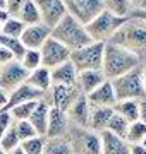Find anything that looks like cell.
Listing matches in <instances>:
<instances>
[{
  "label": "cell",
  "mask_w": 146,
  "mask_h": 154,
  "mask_svg": "<svg viewBox=\"0 0 146 154\" xmlns=\"http://www.w3.org/2000/svg\"><path fill=\"white\" fill-rule=\"evenodd\" d=\"M108 43L122 46L124 50L138 57L143 63L146 60V22L136 17H127Z\"/></svg>",
  "instance_id": "6da1fadb"
},
{
  "label": "cell",
  "mask_w": 146,
  "mask_h": 154,
  "mask_svg": "<svg viewBox=\"0 0 146 154\" xmlns=\"http://www.w3.org/2000/svg\"><path fill=\"white\" fill-rule=\"evenodd\" d=\"M141 62L131 51L124 50L122 46H117L113 43H105L103 48V62H101V72L107 81H113L117 77L134 70L139 67Z\"/></svg>",
  "instance_id": "7a4b0ae2"
},
{
  "label": "cell",
  "mask_w": 146,
  "mask_h": 154,
  "mask_svg": "<svg viewBox=\"0 0 146 154\" xmlns=\"http://www.w3.org/2000/svg\"><path fill=\"white\" fill-rule=\"evenodd\" d=\"M52 38H55L59 43H62L71 51L91 43L90 36L86 33V28L81 22L76 21L72 16H69V14L57 26L52 28Z\"/></svg>",
  "instance_id": "3957f363"
},
{
  "label": "cell",
  "mask_w": 146,
  "mask_h": 154,
  "mask_svg": "<svg viewBox=\"0 0 146 154\" xmlns=\"http://www.w3.org/2000/svg\"><path fill=\"white\" fill-rule=\"evenodd\" d=\"M110 82H112L117 101H141L146 98V88L139 67H136L134 70L127 72Z\"/></svg>",
  "instance_id": "277c9868"
},
{
  "label": "cell",
  "mask_w": 146,
  "mask_h": 154,
  "mask_svg": "<svg viewBox=\"0 0 146 154\" xmlns=\"http://www.w3.org/2000/svg\"><path fill=\"white\" fill-rule=\"evenodd\" d=\"M127 17H119L108 11H101L93 21H90L86 24L84 28L91 41L105 45L112 39V36L117 33V29L122 26V22Z\"/></svg>",
  "instance_id": "5b68a950"
},
{
  "label": "cell",
  "mask_w": 146,
  "mask_h": 154,
  "mask_svg": "<svg viewBox=\"0 0 146 154\" xmlns=\"http://www.w3.org/2000/svg\"><path fill=\"white\" fill-rule=\"evenodd\" d=\"M65 139L71 154H100V134L93 132L88 127L71 125Z\"/></svg>",
  "instance_id": "8992f818"
},
{
  "label": "cell",
  "mask_w": 146,
  "mask_h": 154,
  "mask_svg": "<svg viewBox=\"0 0 146 154\" xmlns=\"http://www.w3.org/2000/svg\"><path fill=\"white\" fill-rule=\"evenodd\" d=\"M103 43H91L81 46V48L71 51L69 62L74 65L78 72L84 70H101V62H103Z\"/></svg>",
  "instance_id": "52a82bcc"
},
{
  "label": "cell",
  "mask_w": 146,
  "mask_h": 154,
  "mask_svg": "<svg viewBox=\"0 0 146 154\" xmlns=\"http://www.w3.org/2000/svg\"><path fill=\"white\" fill-rule=\"evenodd\" d=\"M64 5L69 16H72L83 26L93 21L101 11H105L101 0H64Z\"/></svg>",
  "instance_id": "ba28073f"
},
{
  "label": "cell",
  "mask_w": 146,
  "mask_h": 154,
  "mask_svg": "<svg viewBox=\"0 0 146 154\" xmlns=\"http://www.w3.org/2000/svg\"><path fill=\"white\" fill-rule=\"evenodd\" d=\"M78 96H81V93L78 91L76 86H59V84H52V88L43 94V101L50 108H55V110H60V111H67L69 106L78 99Z\"/></svg>",
  "instance_id": "9c48e42d"
},
{
  "label": "cell",
  "mask_w": 146,
  "mask_h": 154,
  "mask_svg": "<svg viewBox=\"0 0 146 154\" xmlns=\"http://www.w3.org/2000/svg\"><path fill=\"white\" fill-rule=\"evenodd\" d=\"M40 55H41V67L45 69H53L57 65H62L69 62L71 58V50H67L62 43H59L55 38H48L40 48Z\"/></svg>",
  "instance_id": "30bf717a"
},
{
  "label": "cell",
  "mask_w": 146,
  "mask_h": 154,
  "mask_svg": "<svg viewBox=\"0 0 146 154\" xmlns=\"http://www.w3.org/2000/svg\"><path fill=\"white\" fill-rule=\"evenodd\" d=\"M29 72L21 65L19 60H11L9 63L0 67V89H4L7 94L26 82Z\"/></svg>",
  "instance_id": "8fae6325"
},
{
  "label": "cell",
  "mask_w": 146,
  "mask_h": 154,
  "mask_svg": "<svg viewBox=\"0 0 146 154\" xmlns=\"http://www.w3.org/2000/svg\"><path fill=\"white\" fill-rule=\"evenodd\" d=\"M38 7L41 22L46 24L48 28H53L67 16L64 0H33Z\"/></svg>",
  "instance_id": "7c38bea8"
},
{
  "label": "cell",
  "mask_w": 146,
  "mask_h": 154,
  "mask_svg": "<svg viewBox=\"0 0 146 154\" xmlns=\"http://www.w3.org/2000/svg\"><path fill=\"white\" fill-rule=\"evenodd\" d=\"M50 36H52V28H48L43 22H38V24H33V26H26L19 39H21V43L24 45L26 50H40Z\"/></svg>",
  "instance_id": "4fadbf2b"
},
{
  "label": "cell",
  "mask_w": 146,
  "mask_h": 154,
  "mask_svg": "<svg viewBox=\"0 0 146 154\" xmlns=\"http://www.w3.org/2000/svg\"><path fill=\"white\" fill-rule=\"evenodd\" d=\"M86 99H88V105L91 108H113L115 103H117V98H115V93H113L110 81H105L95 91H91L86 96Z\"/></svg>",
  "instance_id": "5bb4252c"
},
{
  "label": "cell",
  "mask_w": 146,
  "mask_h": 154,
  "mask_svg": "<svg viewBox=\"0 0 146 154\" xmlns=\"http://www.w3.org/2000/svg\"><path fill=\"white\" fill-rule=\"evenodd\" d=\"M90 113H91V106L88 105V99L83 94L78 96V99L65 111V115L69 118V123L71 125H76V127H88L90 125Z\"/></svg>",
  "instance_id": "9a60e30c"
},
{
  "label": "cell",
  "mask_w": 146,
  "mask_h": 154,
  "mask_svg": "<svg viewBox=\"0 0 146 154\" xmlns=\"http://www.w3.org/2000/svg\"><path fill=\"white\" fill-rule=\"evenodd\" d=\"M40 99H43V94L40 91H36L33 86H29L28 82H24L19 88H16L14 91L9 93L5 110H11L14 106L23 105V103H29V101H40Z\"/></svg>",
  "instance_id": "2e32d148"
},
{
  "label": "cell",
  "mask_w": 146,
  "mask_h": 154,
  "mask_svg": "<svg viewBox=\"0 0 146 154\" xmlns=\"http://www.w3.org/2000/svg\"><path fill=\"white\" fill-rule=\"evenodd\" d=\"M131 144L122 137L103 130L100 132V154H129Z\"/></svg>",
  "instance_id": "e0dca14e"
},
{
  "label": "cell",
  "mask_w": 146,
  "mask_h": 154,
  "mask_svg": "<svg viewBox=\"0 0 146 154\" xmlns=\"http://www.w3.org/2000/svg\"><path fill=\"white\" fill-rule=\"evenodd\" d=\"M69 127H71V123H69V118H67V115H65V111L50 108L45 137H65Z\"/></svg>",
  "instance_id": "ac0fdd59"
},
{
  "label": "cell",
  "mask_w": 146,
  "mask_h": 154,
  "mask_svg": "<svg viewBox=\"0 0 146 154\" xmlns=\"http://www.w3.org/2000/svg\"><path fill=\"white\" fill-rule=\"evenodd\" d=\"M107 79L103 75L101 70H84V72H78V82L76 88L83 96H88L91 91H95L98 86L105 82Z\"/></svg>",
  "instance_id": "d6986e66"
},
{
  "label": "cell",
  "mask_w": 146,
  "mask_h": 154,
  "mask_svg": "<svg viewBox=\"0 0 146 154\" xmlns=\"http://www.w3.org/2000/svg\"><path fill=\"white\" fill-rule=\"evenodd\" d=\"M50 77L52 84H59V86H76L78 82V70L74 69L71 62H65L62 65H57L50 69Z\"/></svg>",
  "instance_id": "ffe728a7"
},
{
  "label": "cell",
  "mask_w": 146,
  "mask_h": 154,
  "mask_svg": "<svg viewBox=\"0 0 146 154\" xmlns=\"http://www.w3.org/2000/svg\"><path fill=\"white\" fill-rule=\"evenodd\" d=\"M48 111L50 106L46 105L43 99H40L36 103V108L33 110L31 116L28 118V122L34 127V130L38 135H45L46 134V125H48Z\"/></svg>",
  "instance_id": "44dd1931"
},
{
  "label": "cell",
  "mask_w": 146,
  "mask_h": 154,
  "mask_svg": "<svg viewBox=\"0 0 146 154\" xmlns=\"http://www.w3.org/2000/svg\"><path fill=\"white\" fill-rule=\"evenodd\" d=\"M26 82L29 86H33L36 91H40L41 94H45L48 89L52 88V77H50V70L45 69V67H40L36 70L29 72Z\"/></svg>",
  "instance_id": "7402d4cb"
},
{
  "label": "cell",
  "mask_w": 146,
  "mask_h": 154,
  "mask_svg": "<svg viewBox=\"0 0 146 154\" xmlns=\"http://www.w3.org/2000/svg\"><path fill=\"white\" fill-rule=\"evenodd\" d=\"M113 115V108H91L90 113V128L93 132L100 134L107 128L108 120Z\"/></svg>",
  "instance_id": "603a6c76"
},
{
  "label": "cell",
  "mask_w": 146,
  "mask_h": 154,
  "mask_svg": "<svg viewBox=\"0 0 146 154\" xmlns=\"http://www.w3.org/2000/svg\"><path fill=\"white\" fill-rule=\"evenodd\" d=\"M16 17L23 22L24 26H33V24L41 22L38 7H36V4H34L33 0H26V2H24V5L21 7V11H19V14H17Z\"/></svg>",
  "instance_id": "cb8c5ba5"
},
{
  "label": "cell",
  "mask_w": 146,
  "mask_h": 154,
  "mask_svg": "<svg viewBox=\"0 0 146 154\" xmlns=\"http://www.w3.org/2000/svg\"><path fill=\"white\" fill-rule=\"evenodd\" d=\"M113 111L120 115L124 120L129 123L139 120V110H138V101H117L113 106Z\"/></svg>",
  "instance_id": "d4e9b609"
},
{
  "label": "cell",
  "mask_w": 146,
  "mask_h": 154,
  "mask_svg": "<svg viewBox=\"0 0 146 154\" xmlns=\"http://www.w3.org/2000/svg\"><path fill=\"white\" fill-rule=\"evenodd\" d=\"M43 154H71L65 137H46Z\"/></svg>",
  "instance_id": "484cf974"
},
{
  "label": "cell",
  "mask_w": 146,
  "mask_h": 154,
  "mask_svg": "<svg viewBox=\"0 0 146 154\" xmlns=\"http://www.w3.org/2000/svg\"><path fill=\"white\" fill-rule=\"evenodd\" d=\"M0 46H4L7 51H11L14 60H19L23 57V53L26 51L24 45L21 43L19 38H11V36H5V34H2V33H0Z\"/></svg>",
  "instance_id": "4316f807"
},
{
  "label": "cell",
  "mask_w": 146,
  "mask_h": 154,
  "mask_svg": "<svg viewBox=\"0 0 146 154\" xmlns=\"http://www.w3.org/2000/svg\"><path fill=\"white\" fill-rule=\"evenodd\" d=\"M103 9L112 12L119 17H129L131 14V4L129 0H101Z\"/></svg>",
  "instance_id": "83f0119b"
},
{
  "label": "cell",
  "mask_w": 146,
  "mask_h": 154,
  "mask_svg": "<svg viewBox=\"0 0 146 154\" xmlns=\"http://www.w3.org/2000/svg\"><path fill=\"white\" fill-rule=\"evenodd\" d=\"M127 128H129V122L127 120H124L120 115H117L115 111H113V115H112V118L108 120V123H107V132H110V134H113V135H117V137H122V139H125V134H127Z\"/></svg>",
  "instance_id": "f1b7e54d"
},
{
  "label": "cell",
  "mask_w": 146,
  "mask_h": 154,
  "mask_svg": "<svg viewBox=\"0 0 146 154\" xmlns=\"http://www.w3.org/2000/svg\"><path fill=\"white\" fill-rule=\"evenodd\" d=\"M146 137V123L144 122L136 120L132 123H129L127 134H125V140L129 144H141L143 139Z\"/></svg>",
  "instance_id": "f546056e"
},
{
  "label": "cell",
  "mask_w": 146,
  "mask_h": 154,
  "mask_svg": "<svg viewBox=\"0 0 146 154\" xmlns=\"http://www.w3.org/2000/svg\"><path fill=\"white\" fill-rule=\"evenodd\" d=\"M45 135H34L31 139H26L21 142V151L24 154H43V147H45Z\"/></svg>",
  "instance_id": "4dcf8cb0"
},
{
  "label": "cell",
  "mask_w": 146,
  "mask_h": 154,
  "mask_svg": "<svg viewBox=\"0 0 146 154\" xmlns=\"http://www.w3.org/2000/svg\"><path fill=\"white\" fill-rule=\"evenodd\" d=\"M21 65L26 69L28 72H33L36 69L41 67V55H40V50H26L23 53V57L19 58Z\"/></svg>",
  "instance_id": "1f68e13d"
},
{
  "label": "cell",
  "mask_w": 146,
  "mask_h": 154,
  "mask_svg": "<svg viewBox=\"0 0 146 154\" xmlns=\"http://www.w3.org/2000/svg\"><path fill=\"white\" fill-rule=\"evenodd\" d=\"M36 103H38V101L23 103V105H17V106H14V108H11V110H7V111L11 113V116H12V120L14 122L28 120L29 116H31V113H33V110L36 108Z\"/></svg>",
  "instance_id": "d6a6232c"
},
{
  "label": "cell",
  "mask_w": 146,
  "mask_h": 154,
  "mask_svg": "<svg viewBox=\"0 0 146 154\" xmlns=\"http://www.w3.org/2000/svg\"><path fill=\"white\" fill-rule=\"evenodd\" d=\"M24 28H26V26H24L17 17H9V19L4 22V26H2V31H0V33L5 34V36H11V38H21Z\"/></svg>",
  "instance_id": "836d02e7"
},
{
  "label": "cell",
  "mask_w": 146,
  "mask_h": 154,
  "mask_svg": "<svg viewBox=\"0 0 146 154\" xmlns=\"http://www.w3.org/2000/svg\"><path fill=\"white\" fill-rule=\"evenodd\" d=\"M19 146H21V140H19V137H17L16 130H14V123H12V127L2 135V139H0V149L9 154L11 151L17 149Z\"/></svg>",
  "instance_id": "e575fe53"
},
{
  "label": "cell",
  "mask_w": 146,
  "mask_h": 154,
  "mask_svg": "<svg viewBox=\"0 0 146 154\" xmlns=\"http://www.w3.org/2000/svg\"><path fill=\"white\" fill-rule=\"evenodd\" d=\"M14 130H16L17 137H19V140H21V142H23V140H26V139H31V137H34V135H38V134H36V130H34V127L31 125L28 120L14 122Z\"/></svg>",
  "instance_id": "d590c367"
},
{
  "label": "cell",
  "mask_w": 146,
  "mask_h": 154,
  "mask_svg": "<svg viewBox=\"0 0 146 154\" xmlns=\"http://www.w3.org/2000/svg\"><path fill=\"white\" fill-rule=\"evenodd\" d=\"M12 123H14V120H12L11 113L7 110H0V139L12 127Z\"/></svg>",
  "instance_id": "8d00e7d4"
},
{
  "label": "cell",
  "mask_w": 146,
  "mask_h": 154,
  "mask_svg": "<svg viewBox=\"0 0 146 154\" xmlns=\"http://www.w3.org/2000/svg\"><path fill=\"white\" fill-rule=\"evenodd\" d=\"M26 0H5V12L11 17H16L21 11V7L24 5Z\"/></svg>",
  "instance_id": "74e56055"
},
{
  "label": "cell",
  "mask_w": 146,
  "mask_h": 154,
  "mask_svg": "<svg viewBox=\"0 0 146 154\" xmlns=\"http://www.w3.org/2000/svg\"><path fill=\"white\" fill-rule=\"evenodd\" d=\"M11 60H14L12 53H11V51H7L4 46H0V67L5 65V63H9Z\"/></svg>",
  "instance_id": "f35d334b"
},
{
  "label": "cell",
  "mask_w": 146,
  "mask_h": 154,
  "mask_svg": "<svg viewBox=\"0 0 146 154\" xmlns=\"http://www.w3.org/2000/svg\"><path fill=\"white\" fill-rule=\"evenodd\" d=\"M131 12L132 11H146V0H129Z\"/></svg>",
  "instance_id": "ab89813d"
},
{
  "label": "cell",
  "mask_w": 146,
  "mask_h": 154,
  "mask_svg": "<svg viewBox=\"0 0 146 154\" xmlns=\"http://www.w3.org/2000/svg\"><path fill=\"white\" fill-rule=\"evenodd\" d=\"M138 110H139V122L146 123V98L138 101Z\"/></svg>",
  "instance_id": "60d3db41"
},
{
  "label": "cell",
  "mask_w": 146,
  "mask_h": 154,
  "mask_svg": "<svg viewBox=\"0 0 146 154\" xmlns=\"http://www.w3.org/2000/svg\"><path fill=\"white\" fill-rule=\"evenodd\" d=\"M129 154H146V147L141 144H131Z\"/></svg>",
  "instance_id": "b9f144b4"
},
{
  "label": "cell",
  "mask_w": 146,
  "mask_h": 154,
  "mask_svg": "<svg viewBox=\"0 0 146 154\" xmlns=\"http://www.w3.org/2000/svg\"><path fill=\"white\" fill-rule=\"evenodd\" d=\"M129 17H136V19H139V21L146 22V11H132L129 14Z\"/></svg>",
  "instance_id": "7bdbcfd3"
},
{
  "label": "cell",
  "mask_w": 146,
  "mask_h": 154,
  "mask_svg": "<svg viewBox=\"0 0 146 154\" xmlns=\"http://www.w3.org/2000/svg\"><path fill=\"white\" fill-rule=\"evenodd\" d=\"M7 98H9V94H7L4 89H0V110H5V106H7Z\"/></svg>",
  "instance_id": "ee69618b"
},
{
  "label": "cell",
  "mask_w": 146,
  "mask_h": 154,
  "mask_svg": "<svg viewBox=\"0 0 146 154\" xmlns=\"http://www.w3.org/2000/svg\"><path fill=\"white\" fill-rule=\"evenodd\" d=\"M9 17H11V16H9L5 11H0V31H2V26H4V22H5Z\"/></svg>",
  "instance_id": "f6af8a7d"
},
{
  "label": "cell",
  "mask_w": 146,
  "mask_h": 154,
  "mask_svg": "<svg viewBox=\"0 0 146 154\" xmlns=\"http://www.w3.org/2000/svg\"><path fill=\"white\" fill-rule=\"evenodd\" d=\"M139 69H141V75H143V82H144V88H146V60L139 65Z\"/></svg>",
  "instance_id": "bcb514c9"
},
{
  "label": "cell",
  "mask_w": 146,
  "mask_h": 154,
  "mask_svg": "<svg viewBox=\"0 0 146 154\" xmlns=\"http://www.w3.org/2000/svg\"><path fill=\"white\" fill-rule=\"evenodd\" d=\"M9 154H24V152L21 151V147H17V149H14V151H11Z\"/></svg>",
  "instance_id": "7dc6e473"
},
{
  "label": "cell",
  "mask_w": 146,
  "mask_h": 154,
  "mask_svg": "<svg viewBox=\"0 0 146 154\" xmlns=\"http://www.w3.org/2000/svg\"><path fill=\"white\" fill-rule=\"evenodd\" d=\"M0 11H5V0H0Z\"/></svg>",
  "instance_id": "c3c4849f"
},
{
  "label": "cell",
  "mask_w": 146,
  "mask_h": 154,
  "mask_svg": "<svg viewBox=\"0 0 146 154\" xmlns=\"http://www.w3.org/2000/svg\"><path fill=\"white\" fill-rule=\"evenodd\" d=\"M141 146H144V147H146V137L143 139V142H141Z\"/></svg>",
  "instance_id": "681fc988"
},
{
  "label": "cell",
  "mask_w": 146,
  "mask_h": 154,
  "mask_svg": "<svg viewBox=\"0 0 146 154\" xmlns=\"http://www.w3.org/2000/svg\"><path fill=\"white\" fill-rule=\"evenodd\" d=\"M0 154H7V152H5V151H2V149H0Z\"/></svg>",
  "instance_id": "f907efd6"
}]
</instances>
